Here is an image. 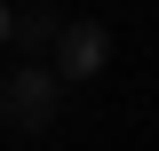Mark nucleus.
Segmentation results:
<instances>
[{
	"label": "nucleus",
	"mask_w": 159,
	"mask_h": 151,
	"mask_svg": "<svg viewBox=\"0 0 159 151\" xmlns=\"http://www.w3.org/2000/svg\"><path fill=\"white\" fill-rule=\"evenodd\" d=\"M0 48H16V8L0 0Z\"/></svg>",
	"instance_id": "4"
},
{
	"label": "nucleus",
	"mask_w": 159,
	"mask_h": 151,
	"mask_svg": "<svg viewBox=\"0 0 159 151\" xmlns=\"http://www.w3.org/2000/svg\"><path fill=\"white\" fill-rule=\"evenodd\" d=\"M56 95H64V80L48 72V64L16 56V64H8V80H0V119H8L16 135H40L48 119H56Z\"/></svg>",
	"instance_id": "1"
},
{
	"label": "nucleus",
	"mask_w": 159,
	"mask_h": 151,
	"mask_svg": "<svg viewBox=\"0 0 159 151\" xmlns=\"http://www.w3.org/2000/svg\"><path fill=\"white\" fill-rule=\"evenodd\" d=\"M103 64H111V32L103 24H64L56 32V64H48L56 80H96Z\"/></svg>",
	"instance_id": "2"
},
{
	"label": "nucleus",
	"mask_w": 159,
	"mask_h": 151,
	"mask_svg": "<svg viewBox=\"0 0 159 151\" xmlns=\"http://www.w3.org/2000/svg\"><path fill=\"white\" fill-rule=\"evenodd\" d=\"M56 32H64V24L48 16V8H24V16H16V48H40V40H56Z\"/></svg>",
	"instance_id": "3"
}]
</instances>
